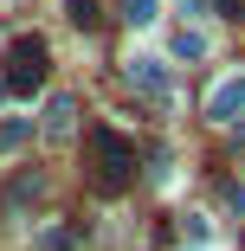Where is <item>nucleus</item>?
Returning a JSON list of instances; mask_svg holds the SVG:
<instances>
[{
  "instance_id": "obj_1",
  "label": "nucleus",
  "mask_w": 245,
  "mask_h": 251,
  "mask_svg": "<svg viewBox=\"0 0 245 251\" xmlns=\"http://www.w3.org/2000/svg\"><path fill=\"white\" fill-rule=\"evenodd\" d=\"M90 180L104 187V193H123L136 180V148L116 129H90Z\"/></svg>"
},
{
  "instance_id": "obj_2",
  "label": "nucleus",
  "mask_w": 245,
  "mask_h": 251,
  "mask_svg": "<svg viewBox=\"0 0 245 251\" xmlns=\"http://www.w3.org/2000/svg\"><path fill=\"white\" fill-rule=\"evenodd\" d=\"M39 84H45V39H20L13 52H7V90L32 97Z\"/></svg>"
},
{
  "instance_id": "obj_3",
  "label": "nucleus",
  "mask_w": 245,
  "mask_h": 251,
  "mask_svg": "<svg viewBox=\"0 0 245 251\" xmlns=\"http://www.w3.org/2000/svg\"><path fill=\"white\" fill-rule=\"evenodd\" d=\"M207 116H213V123H239V116H245V71H232V77H219V84H213Z\"/></svg>"
},
{
  "instance_id": "obj_4",
  "label": "nucleus",
  "mask_w": 245,
  "mask_h": 251,
  "mask_svg": "<svg viewBox=\"0 0 245 251\" xmlns=\"http://www.w3.org/2000/svg\"><path fill=\"white\" fill-rule=\"evenodd\" d=\"M129 77H136L142 90H149V97H168V90H174V84H168V65H162V58H136V71H129Z\"/></svg>"
},
{
  "instance_id": "obj_5",
  "label": "nucleus",
  "mask_w": 245,
  "mask_h": 251,
  "mask_svg": "<svg viewBox=\"0 0 245 251\" xmlns=\"http://www.w3.org/2000/svg\"><path fill=\"white\" fill-rule=\"evenodd\" d=\"M71 116H78V110H71V103H65V97H58V103H52V110H45V135H65V129H71Z\"/></svg>"
},
{
  "instance_id": "obj_6",
  "label": "nucleus",
  "mask_w": 245,
  "mask_h": 251,
  "mask_svg": "<svg viewBox=\"0 0 245 251\" xmlns=\"http://www.w3.org/2000/svg\"><path fill=\"white\" fill-rule=\"evenodd\" d=\"M174 52H181V58H200V52H207V39H200V32H181V39H174Z\"/></svg>"
},
{
  "instance_id": "obj_7",
  "label": "nucleus",
  "mask_w": 245,
  "mask_h": 251,
  "mask_svg": "<svg viewBox=\"0 0 245 251\" xmlns=\"http://www.w3.org/2000/svg\"><path fill=\"white\" fill-rule=\"evenodd\" d=\"M71 20L78 26H97V0H71Z\"/></svg>"
},
{
  "instance_id": "obj_8",
  "label": "nucleus",
  "mask_w": 245,
  "mask_h": 251,
  "mask_svg": "<svg viewBox=\"0 0 245 251\" xmlns=\"http://www.w3.org/2000/svg\"><path fill=\"white\" fill-rule=\"evenodd\" d=\"M129 20H136V26H149V20H155V0H129Z\"/></svg>"
}]
</instances>
